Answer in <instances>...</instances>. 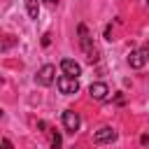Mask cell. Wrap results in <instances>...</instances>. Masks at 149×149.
I'll return each mask as SVG.
<instances>
[{"instance_id":"4fadbf2b","label":"cell","mask_w":149,"mask_h":149,"mask_svg":"<svg viewBox=\"0 0 149 149\" xmlns=\"http://www.w3.org/2000/svg\"><path fill=\"white\" fill-rule=\"evenodd\" d=\"M47 2H49V5H56V2H58V0H47Z\"/></svg>"},{"instance_id":"6da1fadb","label":"cell","mask_w":149,"mask_h":149,"mask_svg":"<svg viewBox=\"0 0 149 149\" xmlns=\"http://www.w3.org/2000/svg\"><path fill=\"white\" fill-rule=\"evenodd\" d=\"M147 61H149V47L135 49V51H130V56H128V65H130V68H135V70L144 68V63H147Z\"/></svg>"},{"instance_id":"30bf717a","label":"cell","mask_w":149,"mask_h":149,"mask_svg":"<svg viewBox=\"0 0 149 149\" xmlns=\"http://www.w3.org/2000/svg\"><path fill=\"white\" fill-rule=\"evenodd\" d=\"M47 133L51 140V149H61V133H56V130H47Z\"/></svg>"},{"instance_id":"5b68a950","label":"cell","mask_w":149,"mask_h":149,"mask_svg":"<svg viewBox=\"0 0 149 149\" xmlns=\"http://www.w3.org/2000/svg\"><path fill=\"white\" fill-rule=\"evenodd\" d=\"M79 114L74 112V109H65L63 112V126H65V130L68 133H77L79 130Z\"/></svg>"},{"instance_id":"7a4b0ae2","label":"cell","mask_w":149,"mask_h":149,"mask_svg":"<svg viewBox=\"0 0 149 149\" xmlns=\"http://www.w3.org/2000/svg\"><path fill=\"white\" fill-rule=\"evenodd\" d=\"M56 84H58V91L65 93V95H72V93L79 91V81H77V77H68V74H63V77H58Z\"/></svg>"},{"instance_id":"9c48e42d","label":"cell","mask_w":149,"mask_h":149,"mask_svg":"<svg viewBox=\"0 0 149 149\" xmlns=\"http://www.w3.org/2000/svg\"><path fill=\"white\" fill-rule=\"evenodd\" d=\"M26 12H28L30 19H37V14H40V5H37V0H26Z\"/></svg>"},{"instance_id":"277c9868","label":"cell","mask_w":149,"mask_h":149,"mask_svg":"<svg viewBox=\"0 0 149 149\" xmlns=\"http://www.w3.org/2000/svg\"><path fill=\"white\" fill-rule=\"evenodd\" d=\"M54 77H56V68H54V65H42V68L37 70V74H35V81H37L40 86H49V84L54 81Z\"/></svg>"},{"instance_id":"3957f363","label":"cell","mask_w":149,"mask_h":149,"mask_svg":"<svg viewBox=\"0 0 149 149\" xmlns=\"http://www.w3.org/2000/svg\"><path fill=\"white\" fill-rule=\"evenodd\" d=\"M116 140V130L112 126H102L93 133V142L95 144H107V142H114Z\"/></svg>"},{"instance_id":"8992f818","label":"cell","mask_w":149,"mask_h":149,"mask_svg":"<svg viewBox=\"0 0 149 149\" xmlns=\"http://www.w3.org/2000/svg\"><path fill=\"white\" fill-rule=\"evenodd\" d=\"M79 33H81V49L86 51L88 61H91V63H95V61H98V51H95V47L91 44V37L86 35V28H84V26H79Z\"/></svg>"},{"instance_id":"ba28073f","label":"cell","mask_w":149,"mask_h":149,"mask_svg":"<svg viewBox=\"0 0 149 149\" xmlns=\"http://www.w3.org/2000/svg\"><path fill=\"white\" fill-rule=\"evenodd\" d=\"M88 93H91V98H95V100H105V98H107V93H109V88H107V84L95 81V84H91V86H88Z\"/></svg>"},{"instance_id":"8fae6325","label":"cell","mask_w":149,"mask_h":149,"mask_svg":"<svg viewBox=\"0 0 149 149\" xmlns=\"http://www.w3.org/2000/svg\"><path fill=\"white\" fill-rule=\"evenodd\" d=\"M2 149H12V142H9V140H7V137H5V140H2Z\"/></svg>"},{"instance_id":"52a82bcc","label":"cell","mask_w":149,"mask_h":149,"mask_svg":"<svg viewBox=\"0 0 149 149\" xmlns=\"http://www.w3.org/2000/svg\"><path fill=\"white\" fill-rule=\"evenodd\" d=\"M61 70H63L68 77H79V74H81V65H79L77 61H72V58H63V61H61Z\"/></svg>"},{"instance_id":"7c38bea8","label":"cell","mask_w":149,"mask_h":149,"mask_svg":"<svg viewBox=\"0 0 149 149\" xmlns=\"http://www.w3.org/2000/svg\"><path fill=\"white\" fill-rule=\"evenodd\" d=\"M49 42H51V37H49V35H44V37H42V44H44V47H49Z\"/></svg>"}]
</instances>
